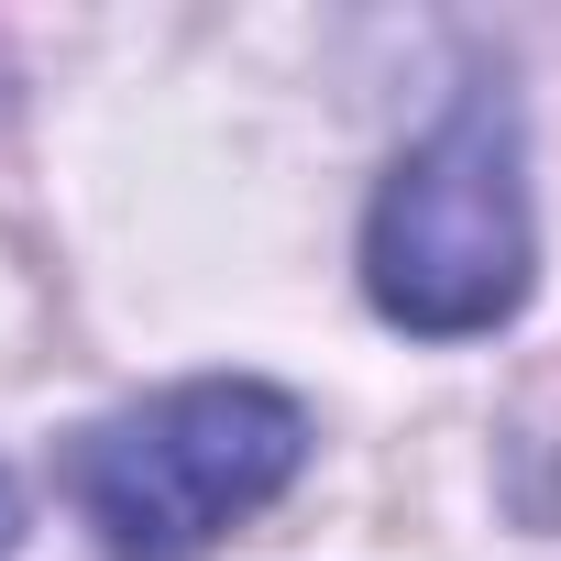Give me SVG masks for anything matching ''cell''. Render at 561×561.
I'll use <instances>...</instances> for the list:
<instances>
[{
    "label": "cell",
    "instance_id": "obj_2",
    "mask_svg": "<svg viewBox=\"0 0 561 561\" xmlns=\"http://www.w3.org/2000/svg\"><path fill=\"white\" fill-rule=\"evenodd\" d=\"M56 473L111 561H198L309 473V408L264 375H187L89 419Z\"/></svg>",
    "mask_w": 561,
    "mask_h": 561
},
{
    "label": "cell",
    "instance_id": "obj_3",
    "mask_svg": "<svg viewBox=\"0 0 561 561\" xmlns=\"http://www.w3.org/2000/svg\"><path fill=\"white\" fill-rule=\"evenodd\" d=\"M23 550V484H12V462H0V561Z\"/></svg>",
    "mask_w": 561,
    "mask_h": 561
},
{
    "label": "cell",
    "instance_id": "obj_1",
    "mask_svg": "<svg viewBox=\"0 0 561 561\" xmlns=\"http://www.w3.org/2000/svg\"><path fill=\"white\" fill-rule=\"evenodd\" d=\"M539 287L528 209V122L506 78H462V100L386 165L364 209V298L408 342H484Z\"/></svg>",
    "mask_w": 561,
    "mask_h": 561
}]
</instances>
